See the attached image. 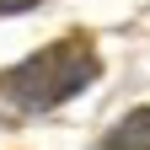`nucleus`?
Segmentation results:
<instances>
[{"mask_svg": "<svg viewBox=\"0 0 150 150\" xmlns=\"http://www.w3.org/2000/svg\"><path fill=\"white\" fill-rule=\"evenodd\" d=\"M91 75H97V54H91L86 38H64L43 54H32L27 64H16L11 75H0V97L22 112H43V107H59L81 91Z\"/></svg>", "mask_w": 150, "mask_h": 150, "instance_id": "1", "label": "nucleus"}, {"mask_svg": "<svg viewBox=\"0 0 150 150\" xmlns=\"http://www.w3.org/2000/svg\"><path fill=\"white\" fill-rule=\"evenodd\" d=\"M102 150H150V107H139V112H129V118H118V123L107 129Z\"/></svg>", "mask_w": 150, "mask_h": 150, "instance_id": "2", "label": "nucleus"}, {"mask_svg": "<svg viewBox=\"0 0 150 150\" xmlns=\"http://www.w3.org/2000/svg\"><path fill=\"white\" fill-rule=\"evenodd\" d=\"M27 6H38V0H0V16L6 11H27Z\"/></svg>", "mask_w": 150, "mask_h": 150, "instance_id": "3", "label": "nucleus"}]
</instances>
